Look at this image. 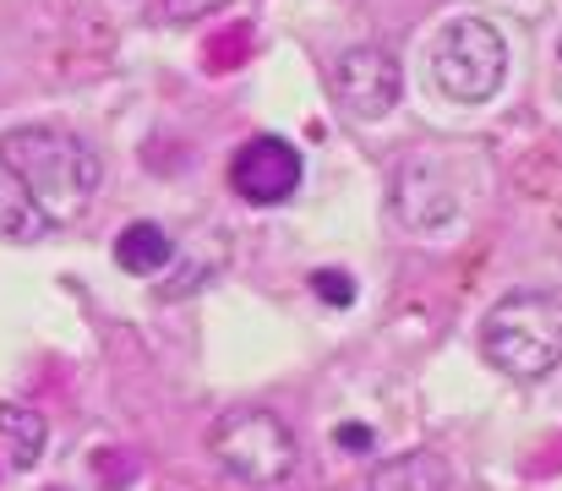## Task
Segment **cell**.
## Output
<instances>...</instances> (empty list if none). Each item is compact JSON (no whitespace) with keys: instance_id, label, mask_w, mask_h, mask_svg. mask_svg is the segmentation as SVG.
Here are the masks:
<instances>
[{"instance_id":"12","label":"cell","mask_w":562,"mask_h":491,"mask_svg":"<svg viewBox=\"0 0 562 491\" xmlns=\"http://www.w3.org/2000/svg\"><path fill=\"white\" fill-rule=\"evenodd\" d=\"M312 290H317L328 306H350V301H356V279H350V274H339V268L312 274Z\"/></svg>"},{"instance_id":"13","label":"cell","mask_w":562,"mask_h":491,"mask_svg":"<svg viewBox=\"0 0 562 491\" xmlns=\"http://www.w3.org/2000/svg\"><path fill=\"white\" fill-rule=\"evenodd\" d=\"M224 0H159V11L170 16V22H191V16H207V11H218Z\"/></svg>"},{"instance_id":"7","label":"cell","mask_w":562,"mask_h":491,"mask_svg":"<svg viewBox=\"0 0 562 491\" xmlns=\"http://www.w3.org/2000/svg\"><path fill=\"white\" fill-rule=\"evenodd\" d=\"M301 175H306V169H301V154H295L284 137H251V143H240L235 159H229V186H235L246 202H257V208H273V202L295 197Z\"/></svg>"},{"instance_id":"3","label":"cell","mask_w":562,"mask_h":491,"mask_svg":"<svg viewBox=\"0 0 562 491\" xmlns=\"http://www.w3.org/2000/svg\"><path fill=\"white\" fill-rule=\"evenodd\" d=\"M213 465L240 487H279L295 470V432L273 410H224L207 432Z\"/></svg>"},{"instance_id":"6","label":"cell","mask_w":562,"mask_h":491,"mask_svg":"<svg viewBox=\"0 0 562 491\" xmlns=\"http://www.w3.org/2000/svg\"><path fill=\"white\" fill-rule=\"evenodd\" d=\"M387 208H393V219L409 235H437V230H448L459 219L453 186L437 175V164H426V159H398L393 186H387Z\"/></svg>"},{"instance_id":"11","label":"cell","mask_w":562,"mask_h":491,"mask_svg":"<svg viewBox=\"0 0 562 491\" xmlns=\"http://www.w3.org/2000/svg\"><path fill=\"white\" fill-rule=\"evenodd\" d=\"M0 235L5 241H38V235H49L44 213L33 208V197L22 191V180L5 164H0Z\"/></svg>"},{"instance_id":"5","label":"cell","mask_w":562,"mask_h":491,"mask_svg":"<svg viewBox=\"0 0 562 491\" xmlns=\"http://www.w3.org/2000/svg\"><path fill=\"white\" fill-rule=\"evenodd\" d=\"M328 82H334L339 110H350L356 121H382V115L398 104V93H404V71H398V60H393L382 44L345 49V55L334 60Z\"/></svg>"},{"instance_id":"14","label":"cell","mask_w":562,"mask_h":491,"mask_svg":"<svg viewBox=\"0 0 562 491\" xmlns=\"http://www.w3.org/2000/svg\"><path fill=\"white\" fill-rule=\"evenodd\" d=\"M334 443H339V448H350V454H367L376 437H372V426H339V432H334Z\"/></svg>"},{"instance_id":"4","label":"cell","mask_w":562,"mask_h":491,"mask_svg":"<svg viewBox=\"0 0 562 491\" xmlns=\"http://www.w3.org/2000/svg\"><path fill=\"white\" fill-rule=\"evenodd\" d=\"M431 77L453 104H486L508 77V38L486 16H453L431 44Z\"/></svg>"},{"instance_id":"9","label":"cell","mask_w":562,"mask_h":491,"mask_svg":"<svg viewBox=\"0 0 562 491\" xmlns=\"http://www.w3.org/2000/svg\"><path fill=\"white\" fill-rule=\"evenodd\" d=\"M170 257H176V241L165 235V224H148V219L126 224L121 241H115V263L126 274H165Z\"/></svg>"},{"instance_id":"8","label":"cell","mask_w":562,"mask_h":491,"mask_svg":"<svg viewBox=\"0 0 562 491\" xmlns=\"http://www.w3.org/2000/svg\"><path fill=\"white\" fill-rule=\"evenodd\" d=\"M372 491H453V470H448L442 454L409 448V454H393V459L376 465Z\"/></svg>"},{"instance_id":"10","label":"cell","mask_w":562,"mask_h":491,"mask_svg":"<svg viewBox=\"0 0 562 491\" xmlns=\"http://www.w3.org/2000/svg\"><path fill=\"white\" fill-rule=\"evenodd\" d=\"M44 437H49V426H44L38 410H27V404H0V443L11 448V465H16V470H33V465L44 459Z\"/></svg>"},{"instance_id":"2","label":"cell","mask_w":562,"mask_h":491,"mask_svg":"<svg viewBox=\"0 0 562 491\" xmlns=\"http://www.w3.org/2000/svg\"><path fill=\"white\" fill-rule=\"evenodd\" d=\"M481 355L514 382L552 377L562 366V295L552 290L503 295L481 327Z\"/></svg>"},{"instance_id":"1","label":"cell","mask_w":562,"mask_h":491,"mask_svg":"<svg viewBox=\"0 0 562 491\" xmlns=\"http://www.w3.org/2000/svg\"><path fill=\"white\" fill-rule=\"evenodd\" d=\"M0 164L22 180V191L33 197V208L44 213L49 230L82 219L104 180L99 154L55 126H22V132L0 137Z\"/></svg>"}]
</instances>
